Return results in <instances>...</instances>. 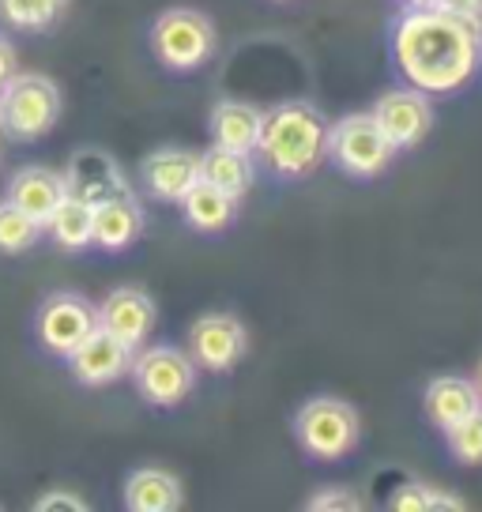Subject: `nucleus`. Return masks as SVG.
Here are the masks:
<instances>
[{
    "label": "nucleus",
    "mask_w": 482,
    "mask_h": 512,
    "mask_svg": "<svg viewBox=\"0 0 482 512\" xmlns=\"http://www.w3.org/2000/svg\"><path fill=\"white\" fill-rule=\"evenodd\" d=\"M4 200H12L16 208H23L34 223L46 230L49 215L65 200V177L57 174V170H49V166H23V170L8 181Z\"/></svg>",
    "instance_id": "16"
},
{
    "label": "nucleus",
    "mask_w": 482,
    "mask_h": 512,
    "mask_svg": "<svg viewBox=\"0 0 482 512\" xmlns=\"http://www.w3.org/2000/svg\"><path fill=\"white\" fill-rule=\"evenodd\" d=\"M370 113L377 117V125H381V132H385L388 144L396 147V151L418 147L430 136V128H434V102H430L426 91H418V87L385 91Z\"/></svg>",
    "instance_id": "10"
},
{
    "label": "nucleus",
    "mask_w": 482,
    "mask_h": 512,
    "mask_svg": "<svg viewBox=\"0 0 482 512\" xmlns=\"http://www.w3.org/2000/svg\"><path fill=\"white\" fill-rule=\"evenodd\" d=\"M388 509L392 512H460L464 501L452 497L449 490H434V486H422V482H403L400 490H392V497H388Z\"/></svg>",
    "instance_id": "24"
},
{
    "label": "nucleus",
    "mask_w": 482,
    "mask_h": 512,
    "mask_svg": "<svg viewBox=\"0 0 482 512\" xmlns=\"http://www.w3.org/2000/svg\"><path fill=\"white\" fill-rule=\"evenodd\" d=\"M34 512H87V501L72 490H49L46 497L34 501Z\"/></svg>",
    "instance_id": "28"
},
{
    "label": "nucleus",
    "mask_w": 482,
    "mask_h": 512,
    "mask_svg": "<svg viewBox=\"0 0 482 512\" xmlns=\"http://www.w3.org/2000/svg\"><path fill=\"white\" fill-rule=\"evenodd\" d=\"M42 234H46V230L34 223L27 211L16 208L12 200H0V253L4 256L27 253Z\"/></svg>",
    "instance_id": "25"
},
{
    "label": "nucleus",
    "mask_w": 482,
    "mask_h": 512,
    "mask_svg": "<svg viewBox=\"0 0 482 512\" xmlns=\"http://www.w3.org/2000/svg\"><path fill=\"white\" fill-rule=\"evenodd\" d=\"M98 328H106L110 336L129 343L132 351H140L155 328V302L140 287H117L110 290L98 305Z\"/></svg>",
    "instance_id": "13"
},
{
    "label": "nucleus",
    "mask_w": 482,
    "mask_h": 512,
    "mask_svg": "<svg viewBox=\"0 0 482 512\" xmlns=\"http://www.w3.org/2000/svg\"><path fill=\"white\" fill-rule=\"evenodd\" d=\"M437 8H445L460 19H471V23H482V0H437Z\"/></svg>",
    "instance_id": "29"
},
{
    "label": "nucleus",
    "mask_w": 482,
    "mask_h": 512,
    "mask_svg": "<svg viewBox=\"0 0 482 512\" xmlns=\"http://www.w3.org/2000/svg\"><path fill=\"white\" fill-rule=\"evenodd\" d=\"M294 437L309 460L317 464H336L351 456L362 437V422L347 400L339 396H313L298 407L294 415Z\"/></svg>",
    "instance_id": "4"
},
{
    "label": "nucleus",
    "mask_w": 482,
    "mask_h": 512,
    "mask_svg": "<svg viewBox=\"0 0 482 512\" xmlns=\"http://www.w3.org/2000/svg\"><path fill=\"white\" fill-rule=\"evenodd\" d=\"M19 72V61H16V49H12V42L0 34V87L12 80Z\"/></svg>",
    "instance_id": "30"
},
{
    "label": "nucleus",
    "mask_w": 482,
    "mask_h": 512,
    "mask_svg": "<svg viewBox=\"0 0 482 512\" xmlns=\"http://www.w3.org/2000/svg\"><path fill=\"white\" fill-rule=\"evenodd\" d=\"M140 181L162 204H181V196L200 181V155L189 147H159L140 162Z\"/></svg>",
    "instance_id": "14"
},
{
    "label": "nucleus",
    "mask_w": 482,
    "mask_h": 512,
    "mask_svg": "<svg viewBox=\"0 0 482 512\" xmlns=\"http://www.w3.org/2000/svg\"><path fill=\"white\" fill-rule=\"evenodd\" d=\"M407 8H437V0H403Z\"/></svg>",
    "instance_id": "31"
},
{
    "label": "nucleus",
    "mask_w": 482,
    "mask_h": 512,
    "mask_svg": "<svg viewBox=\"0 0 482 512\" xmlns=\"http://www.w3.org/2000/svg\"><path fill=\"white\" fill-rule=\"evenodd\" d=\"M471 381H475V388H479V396H482V362L475 366V377H471Z\"/></svg>",
    "instance_id": "32"
},
{
    "label": "nucleus",
    "mask_w": 482,
    "mask_h": 512,
    "mask_svg": "<svg viewBox=\"0 0 482 512\" xmlns=\"http://www.w3.org/2000/svg\"><path fill=\"white\" fill-rule=\"evenodd\" d=\"M422 407H426V418L445 433V430H452V426H460L467 415H475L482 407V396L471 377L445 373V377H434V381L426 384Z\"/></svg>",
    "instance_id": "17"
},
{
    "label": "nucleus",
    "mask_w": 482,
    "mask_h": 512,
    "mask_svg": "<svg viewBox=\"0 0 482 512\" xmlns=\"http://www.w3.org/2000/svg\"><path fill=\"white\" fill-rule=\"evenodd\" d=\"M392 64L407 87L430 98L456 95L482 68V23L460 19L445 8H407L388 34Z\"/></svg>",
    "instance_id": "1"
},
{
    "label": "nucleus",
    "mask_w": 482,
    "mask_h": 512,
    "mask_svg": "<svg viewBox=\"0 0 482 512\" xmlns=\"http://www.w3.org/2000/svg\"><path fill=\"white\" fill-rule=\"evenodd\" d=\"M144 234V204L129 192L95 204V245L102 253H125Z\"/></svg>",
    "instance_id": "15"
},
{
    "label": "nucleus",
    "mask_w": 482,
    "mask_h": 512,
    "mask_svg": "<svg viewBox=\"0 0 482 512\" xmlns=\"http://www.w3.org/2000/svg\"><path fill=\"white\" fill-rule=\"evenodd\" d=\"M238 196H230V192L215 189L208 185L204 177L196 181L193 189L181 196V215H185V223L200 230V234H223L226 226L238 219Z\"/></svg>",
    "instance_id": "20"
},
{
    "label": "nucleus",
    "mask_w": 482,
    "mask_h": 512,
    "mask_svg": "<svg viewBox=\"0 0 482 512\" xmlns=\"http://www.w3.org/2000/svg\"><path fill=\"white\" fill-rule=\"evenodd\" d=\"M309 512H358L362 509V497L347 490V486H324L306 501Z\"/></svg>",
    "instance_id": "27"
},
{
    "label": "nucleus",
    "mask_w": 482,
    "mask_h": 512,
    "mask_svg": "<svg viewBox=\"0 0 482 512\" xmlns=\"http://www.w3.org/2000/svg\"><path fill=\"white\" fill-rule=\"evenodd\" d=\"M61 177H65L68 196H80L91 208L102 204V200H110V196L129 192V181L121 174V166L102 147H80V151H72V159L61 170Z\"/></svg>",
    "instance_id": "12"
},
{
    "label": "nucleus",
    "mask_w": 482,
    "mask_h": 512,
    "mask_svg": "<svg viewBox=\"0 0 482 512\" xmlns=\"http://www.w3.org/2000/svg\"><path fill=\"white\" fill-rule=\"evenodd\" d=\"M196 373H200V366L189 358V351L170 347V343L140 347V351L132 354L129 366L136 392L151 407H177V403L189 400L196 388Z\"/></svg>",
    "instance_id": "7"
},
{
    "label": "nucleus",
    "mask_w": 482,
    "mask_h": 512,
    "mask_svg": "<svg viewBox=\"0 0 482 512\" xmlns=\"http://www.w3.org/2000/svg\"><path fill=\"white\" fill-rule=\"evenodd\" d=\"M445 445H449L452 460H460L467 467L482 464V407L475 415H467L460 426L445 430Z\"/></svg>",
    "instance_id": "26"
},
{
    "label": "nucleus",
    "mask_w": 482,
    "mask_h": 512,
    "mask_svg": "<svg viewBox=\"0 0 482 512\" xmlns=\"http://www.w3.org/2000/svg\"><path fill=\"white\" fill-rule=\"evenodd\" d=\"M98 328V305L76 290H57L34 309V339L53 358H65Z\"/></svg>",
    "instance_id": "8"
},
{
    "label": "nucleus",
    "mask_w": 482,
    "mask_h": 512,
    "mask_svg": "<svg viewBox=\"0 0 482 512\" xmlns=\"http://www.w3.org/2000/svg\"><path fill=\"white\" fill-rule=\"evenodd\" d=\"M260 125H264V110L249 106V102H238V98H223V102H215L208 121L211 144L253 155L260 140Z\"/></svg>",
    "instance_id": "18"
},
{
    "label": "nucleus",
    "mask_w": 482,
    "mask_h": 512,
    "mask_svg": "<svg viewBox=\"0 0 482 512\" xmlns=\"http://www.w3.org/2000/svg\"><path fill=\"white\" fill-rule=\"evenodd\" d=\"M245 347H249V332L230 313H204L200 320H193L185 336L189 358L208 373H230L245 358Z\"/></svg>",
    "instance_id": "9"
},
{
    "label": "nucleus",
    "mask_w": 482,
    "mask_h": 512,
    "mask_svg": "<svg viewBox=\"0 0 482 512\" xmlns=\"http://www.w3.org/2000/svg\"><path fill=\"white\" fill-rule=\"evenodd\" d=\"M132 347L110 336L106 328H95L87 343H80L76 351L68 354V373L72 381L83 388H106V384L121 381L132 366Z\"/></svg>",
    "instance_id": "11"
},
{
    "label": "nucleus",
    "mask_w": 482,
    "mask_h": 512,
    "mask_svg": "<svg viewBox=\"0 0 482 512\" xmlns=\"http://www.w3.org/2000/svg\"><path fill=\"white\" fill-rule=\"evenodd\" d=\"M46 230L65 253H83V249L95 245V208L87 200H80V196H68L65 192V200L49 215Z\"/></svg>",
    "instance_id": "22"
},
{
    "label": "nucleus",
    "mask_w": 482,
    "mask_h": 512,
    "mask_svg": "<svg viewBox=\"0 0 482 512\" xmlns=\"http://www.w3.org/2000/svg\"><path fill=\"white\" fill-rule=\"evenodd\" d=\"M328 159L336 162L343 174L370 181L381 177L396 159V147L388 144L373 113H347L328 128Z\"/></svg>",
    "instance_id": "6"
},
{
    "label": "nucleus",
    "mask_w": 482,
    "mask_h": 512,
    "mask_svg": "<svg viewBox=\"0 0 482 512\" xmlns=\"http://www.w3.org/2000/svg\"><path fill=\"white\" fill-rule=\"evenodd\" d=\"M200 177L215 185V189L230 192V196H245L257 181V166H253V155L245 151H230V147L211 144L204 155H200Z\"/></svg>",
    "instance_id": "21"
},
{
    "label": "nucleus",
    "mask_w": 482,
    "mask_h": 512,
    "mask_svg": "<svg viewBox=\"0 0 482 512\" xmlns=\"http://www.w3.org/2000/svg\"><path fill=\"white\" fill-rule=\"evenodd\" d=\"M181 479L166 467H136L125 479V509L129 512H174L181 509Z\"/></svg>",
    "instance_id": "19"
},
{
    "label": "nucleus",
    "mask_w": 482,
    "mask_h": 512,
    "mask_svg": "<svg viewBox=\"0 0 482 512\" xmlns=\"http://www.w3.org/2000/svg\"><path fill=\"white\" fill-rule=\"evenodd\" d=\"M61 121V87L42 72H16L0 87V136L34 144Z\"/></svg>",
    "instance_id": "3"
},
{
    "label": "nucleus",
    "mask_w": 482,
    "mask_h": 512,
    "mask_svg": "<svg viewBox=\"0 0 482 512\" xmlns=\"http://www.w3.org/2000/svg\"><path fill=\"white\" fill-rule=\"evenodd\" d=\"M328 117L306 98H290L264 113L257 151L268 174L279 181H302L328 159Z\"/></svg>",
    "instance_id": "2"
},
{
    "label": "nucleus",
    "mask_w": 482,
    "mask_h": 512,
    "mask_svg": "<svg viewBox=\"0 0 482 512\" xmlns=\"http://www.w3.org/2000/svg\"><path fill=\"white\" fill-rule=\"evenodd\" d=\"M72 0H0V23L23 34H46L68 16Z\"/></svg>",
    "instance_id": "23"
},
{
    "label": "nucleus",
    "mask_w": 482,
    "mask_h": 512,
    "mask_svg": "<svg viewBox=\"0 0 482 512\" xmlns=\"http://www.w3.org/2000/svg\"><path fill=\"white\" fill-rule=\"evenodd\" d=\"M215 23L196 8H170L151 23V53L170 72H196L215 57Z\"/></svg>",
    "instance_id": "5"
}]
</instances>
